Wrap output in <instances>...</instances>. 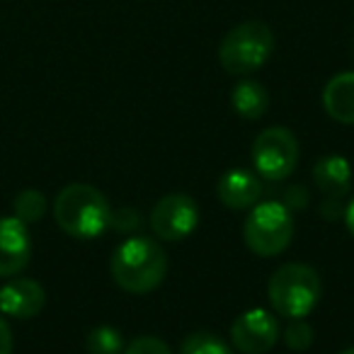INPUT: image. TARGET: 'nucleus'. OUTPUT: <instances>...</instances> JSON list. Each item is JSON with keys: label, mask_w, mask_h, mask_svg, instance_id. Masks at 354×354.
I'll use <instances>...</instances> for the list:
<instances>
[{"label": "nucleus", "mask_w": 354, "mask_h": 354, "mask_svg": "<svg viewBox=\"0 0 354 354\" xmlns=\"http://www.w3.org/2000/svg\"><path fill=\"white\" fill-rule=\"evenodd\" d=\"M109 272L119 289L129 294H148L165 279L167 255L158 241L148 236H133L119 243L112 252Z\"/></svg>", "instance_id": "f257e3e1"}, {"label": "nucleus", "mask_w": 354, "mask_h": 354, "mask_svg": "<svg viewBox=\"0 0 354 354\" xmlns=\"http://www.w3.org/2000/svg\"><path fill=\"white\" fill-rule=\"evenodd\" d=\"M109 207L107 197L93 185L73 183L59 192L54 202V218L64 233L78 241H93L109 228Z\"/></svg>", "instance_id": "f03ea898"}, {"label": "nucleus", "mask_w": 354, "mask_h": 354, "mask_svg": "<svg viewBox=\"0 0 354 354\" xmlns=\"http://www.w3.org/2000/svg\"><path fill=\"white\" fill-rule=\"evenodd\" d=\"M320 294H323V284H320L318 272L304 262L281 265L279 270H274L267 284V296H270L274 313L289 320L306 318L308 313H313Z\"/></svg>", "instance_id": "7ed1b4c3"}, {"label": "nucleus", "mask_w": 354, "mask_h": 354, "mask_svg": "<svg viewBox=\"0 0 354 354\" xmlns=\"http://www.w3.org/2000/svg\"><path fill=\"white\" fill-rule=\"evenodd\" d=\"M274 51V35L260 20L236 25L218 46V64L231 75H250L270 61Z\"/></svg>", "instance_id": "20e7f679"}, {"label": "nucleus", "mask_w": 354, "mask_h": 354, "mask_svg": "<svg viewBox=\"0 0 354 354\" xmlns=\"http://www.w3.org/2000/svg\"><path fill=\"white\" fill-rule=\"evenodd\" d=\"M294 216L281 202L255 204L250 216L243 223V241L255 255L274 257L291 245L294 238Z\"/></svg>", "instance_id": "39448f33"}, {"label": "nucleus", "mask_w": 354, "mask_h": 354, "mask_svg": "<svg viewBox=\"0 0 354 354\" xmlns=\"http://www.w3.org/2000/svg\"><path fill=\"white\" fill-rule=\"evenodd\" d=\"M252 165L267 183H284L299 165V141L286 127H270L252 143Z\"/></svg>", "instance_id": "423d86ee"}, {"label": "nucleus", "mask_w": 354, "mask_h": 354, "mask_svg": "<svg viewBox=\"0 0 354 354\" xmlns=\"http://www.w3.org/2000/svg\"><path fill=\"white\" fill-rule=\"evenodd\" d=\"M199 207L189 194H167L153 207L151 228L158 241L180 243L197 228Z\"/></svg>", "instance_id": "0eeeda50"}, {"label": "nucleus", "mask_w": 354, "mask_h": 354, "mask_svg": "<svg viewBox=\"0 0 354 354\" xmlns=\"http://www.w3.org/2000/svg\"><path fill=\"white\" fill-rule=\"evenodd\" d=\"M279 339V323L265 308H250L231 325V342L243 354H265Z\"/></svg>", "instance_id": "6e6552de"}, {"label": "nucleus", "mask_w": 354, "mask_h": 354, "mask_svg": "<svg viewBox=\"0 0 354 354\" xmlns=\"http://www.w3.org/2000/svg\"><path fill=\"white\" fill-rule=\"evenodd\" d=\"M32 257V238L27 226L15 216L0 218V277H17Z\"/></svg>", "instance_id": "1a4fd4ad"}, {"label": "nucleus", "mask_w": 354, "mask_h": 354, "mask_svg": "<svg viewBox=\"0 0 354 354\" xmlns=\"http://www.w3.org/2000/svg\"><path fill=\"white\" fill-rule=\"evenodd\" d=\"M46 304V291L37 279L17 277L0 286V313L17 320L35 318Z\"/></svg>", "instance_id": "9d476101"}, {"label": "nucleus", "mask_w": 354, "mask_h": 354, "mask_svg": "<svg viewBox=\"0 0 354 354\" xmlns=\"http://www.w3.org/2000/svg\"><path fill=\"white\" fill-rule=\"evenodd\" d=\"M262 177L245 167H233V170L223 172L221 180L216 185V194L221 199L223 207L233 209V212H243V209H252L262 197Z\"/></svg>", "instance_id": "9b49d317"}, {"label": "nucleus", "mask_w": 354, "mask_h": 354, "mask_svg": "<svg viewBox=\"0 0 354 354\" xmlns=\"http://www.w3.org/2000/svg\"><path fill=\"white\" fill-rule=\"evenodd\" d=\"M313 183L325 199L342 202L352 187V165L342 156H325L313 165Z\"/></svg>", "instance_id": "f8f14e48"}, {"label": "nucleus", "mask_w": 354, "mask_h": 354, "mask_svg": "<svg viewBox=\"0 0 354 354\" xmlns=\"http://www.w3.org/2000/svg\"><path fill=\"white\" fill-rule=\"evenodd\" d=\"M323 107L337 124H354V71H344L328 80L323 88Z\"/></svg>", "instance_id": "ddd939ff"}, {"label": "nucleus", "mask_w": 354, "mask_h": 354, "mask_svg": "<svg viewBox=\"0 0 354 354\" xmlns=\"http://www.w3.org/2000/svg\"><path fill=\"white\" fill-rule=\"evenodd\" d=\"M231 104L238 117L255 122V119L265 117L267 109H270V93H267V88L262 83L245 78L233 88Z\"/></svg>", "instance_id": "4468645a"}, {"label": "nucleus", "mask_w": 354, "mask_h": 354, "mask_svg": "<svg viewBox=\"0 0 354 354\" xmlns=\"http://www.w3.org/2000/svg\"><path fill=\"white\" fill-rule=\"evenodd\" d=\"M88 354H124V337L117 328L112 325H100V328L90 330L88 339H85Z\"/></svg>", "instance_id": "2eb2a0df"}, {"label": "nucleus", "mask_w": 354, "mask_h": 354, "mask_svg": "<svg viewBox=\"0 0 354 354\" xmlns=\"http://www.w3.org/2000/svg\"><path fill=\"white\" fill-rule=\"evenodd\" d=\"M12 212H15V218H20L25 226L37 223L41 221V216L46 212V197L41 192H37V189H25L12 202Z\"/></svg>", "instance_id": "dca6fc26"}, {"label": "nucleus", "mask_w": 354, "mask_h": 354, "mask_svg": "<svg viewBox=\"0 0 354 354\" xmlns=\"http://www.w3.org/2000/svg\"><path fill=\"white\" fill-rule=\"evenodd\" d=\"M180 354H236L228 342L214 333H192L185 337Z\"/></svg>", "instance_id": "f3484780"}, {"label": "nucleus", "mask_w": 354, "mask_h": 354, "mask_svg": "<svg viewBox=\"0 0 354 354\" xmlns=\"http://www.w3.org/2000/svg\"><path fill=\"white\" fill-rule=\"evenodd\" d=\"M313 328H310V323H306L304 318H294L289 325L284 328V344L289 349H294V352H304V349H308L310 344H313Z\"/></svg>", "instance_id": "a211bd4d"}, {"label": "nucleus", "mask_w": 354, "mask_h": 354, "mask_svg": "<svg viewBox=\"0 0 354 354\" xmlns=\"http://www.w3.org/2000/svg\"><path fill=\"white\" fill-rule=\"evenodd\" d=\"M124 354H172L170 347L156 335H138L124 347Z\"/></svg>", "instance_id": "6ab92c4d"}, {"label": "nucleus", "mask_w": 354, "mask_h": 354, "mask_svg": "<svg viewBox=\"0 0 354 354\" xmlns=\"http://www.w3.org/2000/svg\"><path fill=\"white\" fill-rule=\"evenodd\" d=\"M109 228H114V231H119V233L133 231V228H138V214L129 207L114 209L112 216H109Z\"/></svg>", "instance_id": "aec40b11"}, {"label": "nucleus", "mask_w": 354, "mask_h": 354, "mask_svg": "<svg viewBox=\"0 0 354 354\" xmlns=\"http://www.w3.org/2000/svg\"><path fill=\"white\" fill-rule=\"evenodd\" d=\"M281 204H284L286 209H306L308 207V192H306L304 187H289Z\"/></svg>", "instance_id": "412c9836"}, {"label": "nucleus", "mask_w": 354, "mask_h": 354, "mask_svg": "<svg viewBox=\"0 0 354 354\" xmlns=\"http://www.w3.org/2000/svg\"><path fill=\"white\" fill-rule=\"evenodd\" d=\"M0 354H12V330L0 313Z\"/></svg>", "instance_id": "4be33fe9"}, {"label": "nucleus", "mask_w": 354, "mask_h": 354, "mask_svg": "<svg viewBox=\"0 0 354 354\" xmlns=\"http://www.w3.org/2000/svg\"><path fill=\"white\" fill-rule=\"evenodd\" d=\"M344 223H347V231L354 236V199L347 204V209H344Z\"/></svg>", "instance_id": "5701e85b"}, {"label": "nucleus", "mask_w": 354, "mask_h": 354, "mask_svg": "<svg viewBox=\"0 0 354 354\" xmlns=\"http://www.w3.org/2000/svg\"><path fill=\"white\" fill-rule=\"evenodd\" d=\"M339 354H354V347H349V349H344V352H339Z\"/></svg>", "instance_id": "b1692460"}, {"label": "nucleus", "mask_w": 354, "mask_h": 354, "mask_svg": "<svg viewBox=\"0 0 354 354\" xmlns=\"http://www.w3.org/2000/svg\"><path fill=\"white\" fill-rule=\"evenodd\" d=\"M352 54H354V39H352Z\"/></svg>", "instance_id": "393cba45"}]
</instances>
